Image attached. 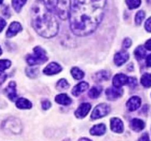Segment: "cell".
I'll use <instances>...</instances> for the list:
<instances>
[{
    "label": "cell",
    "instance_id": "cell-38",
    "mask_svg": "<svg viewBox=\"0 0 151 141\" xmlns=\"http://www.w3.org/2000/svg\"><path fill=\"white\" fill-rule=\"evenodd\" d=\"M6 77H7V75L4 73H3V71L0 73V85L4 82V80L6 79Z\"/></svg>",
    "mask_w": 151,
    "mask_h": 141
},
{
    "label": "cell",
    "instance_id": "cell-6",
    "mask_svg": "<svg viewBox=\"0 0 151 141\" xmlns=\"http://www.w3.org/2000/svg\"><path fill=\"white\" fill-rule=\"evenodd\" d=\"M123 93V90L120 88H109L106 90V95L107 96V98L111 101H114L117 98H120Z\"/></svg>",
    "mask_w": 151,
    "mask_h": 141
},
{
    "label": "cell",
    "instance_id": "cell-9",
    "mask_svg": "<svg viewBox=\"0 0 151 141\" xmlns=\"http://www.w3.org/2000/svg\"><path fill=\"white\" fill-rule=\"evenodd\" d=\"M62 70L61 66L57 63H51L44 69L43 72L44 74L47 75H54L56 73H60Z\"/></svg>",
    "mask_w": 151,
    "mask_h": 141
},
{
    "label": "cell",
    "instance_id": "cell-36",
    "mask_svg": "<svg viewBox=\"0 0 151 141\" xmlns=\"http://www.w3.org/2000/svg\"><path fill=\"white\" fill-rule=\"evenodd\" d=\"M139 141H150V137L147 133H144L141 136V137L139 139Z\"/></svg>",
    "mask_w": 151,
    "mask_h": 141
},
{
    "label": "cell",
    "instance_id": "cell-26",
    "mask_svg": "<svg viewBox=\"0 0 151 141\" xmlns=\"http://www.w3.org/2000/svg\"><path fill=\"white\" fill-rule=\"evenodd\" d=\"M71 73L75 79H81L84 77V72L77 67L73 68L71 70Z\"/></svg>",
    "mask_w": 151,
    "mask_h": 141
},
{
    "label": "cell",
    "instance_id": "cell-33",
    "mask_svg": "<svg viewBox=\"0 0 151 141\" xmlns=\"http://www.w3.org/2000/svg\"><path fill=\"white\" fill-rule=\"evenodd\" d=\"M128 86L131 87V88H134L137 85V79L134 77H129V82H128Z\"/></svg>",
    "mask_w": 151,
    "mask_h": 141
},
{
    "label": "cell",
    "instance_id": "cell-32",
    "mask_svg": "<svg viewBox=\"0 0 151 141\" xmlns=\"http://www.w3.org/2000/svg\"><path fill=\"white\" fill-rule=\"evenodd\" d=\"M131 44H132L131 40L130 38H125L123 41V43H122V47L124 48V49H127L131 46Z\"/></svg>",
    "mask_w": 151,
    "mask_h": 141
},
{
    "label": "cell",
    "instance_id": "cell-5",
    "mask_svg": "<svg viewBox=\"0 0 151 141\" xmlns=\"http://www.w3.org/2000/svg\"><path fill=\"white\" fill-rule=\"evenodd\" d=\"M110 112V107L106 104H98L93 110L91 115V118L92 120H97V119L101 118L107 115Z\"/></svg>",
    "mask_w": 151,
    "mask_h": 141
},
{
    "label": "cell",
    "instance_id": "cell-11",
    "mask_svg": "<svg viewBox=\"0 0 151 141\" xmlns=\"http://www.w3.org/2000/svg\"><path fill=\"white\" fill-rule=\"evenodd\" d=\"M111 129L116 133H122L124 130V125L122 120L117 118L111 119Z\"/></svg>",
    "mask_w": 151,
    "mask_h": 141
},
{
    "label": "cell",
    "instance_id": "cell-42",
    "mask_svg": "<svg viewBox=\"0 0 151 141\" xmlns=\"http://www.w3.org/2000/svg\"><path fill=\"white\" fill-rule=\"evenodd\" d=\"M1 53H2V51H1V47H0V55L1 54Z\"/></svg>",
    "mask_w": 151,
    "mask_h": 141
},
{
    "label": "cell",
    "instance_id": "cell-21",
    "mask_svg": "<svg viewBox=\"0 0 151 141\" xmlns=\"http://www.w3.org/2000/svg\"><path fill=\"white\" fill-rule=\"evenodd\" d=\"M102 88L100 86H94L88 91V96L91 98H97L102 93Z\"/></svg>",
    "mask_w": 151,
    "mask_h": 141
},
{
    "label": "cell",
    "instance_id": "cell-28",
    "mask_svg": "<svg viewBox=\"0 0 151 141\" xmlns=\"http://www.w3.org/2000/svg\"><path fill=\"white\" fill-rule=\"evenodd\" d=\"M56 88L58 90H63L69 88V84L65 79H61L58 82Z\"/></svg>",
    "mask_w": 151,
    "mask_h": 141
},
{
    "label": "cell",
    "instance_id": "cell-4",
    "mask_svg": "<svg viewBox=\"0 0 151 141\" xmlns=\"http://www.w3.org/2000/svg\"><path fill=\"white\" fill-rule=\"evenodd\" d=\"M33 51L34 54H29L27 57V62L29 66H32L43 64L47 61L48 58L46 55V51L44 48L40 46H36L34 48Z\"/></svg>",
    "mask_w": 151,
    "mask_h": 141
},
{
    "label": "cell",
    "instance_id": "cell-16",
    "mask_svg": "<svg viewBox=\"0 0 151 141\" xmlns=\"http://www.w3.org/2000/svg\"><path fill=\"white\" fill-rule=\"evenodd\" d=\"M5 126L8 128L9 130L12 131L14 133H19L21 132V123L18 120H8L7 123H6Z\"/></svg>",
    "mask_w": 151,
    "mask_h": 141
},
{
    "label": "cell",
    "instance_id": "cell-18",
    "mask_svg": "<svg viewBox=\"0 0 151 141\" xmlns=\"http://www.w3.org/2000/svg\"><path fill=\"white\" fill-rule=\"evenodd\" d=\"M145 126V123L142 120L139 118H134L131 122V127L135 132H140L142 129H144Z\"/></svg>",
    "mask_w": 151,
    "mask_h": 141
},
{
    "label": "cell",
    "instance_id": "cell-3",
    "mask_svg": "<svg viewBox=\"0 0 151 141\" xmlns=\"http://www.w3.org/2000/svg\"><path fill=\"white\" fill-rule=\"evenodd\" d=\"M46 7L62 20L69 17L71 0H43Z\"/></svg>",
    "mask_w": 151,
    "mask_h": 141
},
{
    "label": "cell",
    "instance_id": "cell-41",
    "mask_svg": "<svg viewBox=\"0 0 151 141\" xmlns=\"http://www.w3.org/2000/svg\"><path fill=\"white\" fill-rule=\"evenodd\" d=\"M78 141H91V140L88 139V138H86V137H82Z\"/></svg>",
    "mask_w": 151,
    "mask_h": 141
},
{
    "label": "cell",
    "instance_id": "cell-31",
    "mask_svg": "<svg viewBox=\"0 0 151 141\" xmlns=\"http://www.w3.org/2000/svg\"><path fill=\"white\" fill-rule=\"evenodd\" d=\"M27 75L29 77L34 78L38 75V70L37 68H30L29 69V70H27Z\"/></svg>",
    "mask_w": 151,
    "mask_h": 141
},
{
    "label": "cell",
    "instance_id": "cell-13",
    "mask_svg": "<svg viewBox=\"0 0 151 141\" xmlns=\"http://www.w3.org/2000/svg\"><path fill=\"white\" fill-rule=\"evenodd\" d=\"M22 26L19 22H13L10 25V26H9L8 29L7 31V33H6V35H7V38H11V37L15 36L18 32L22 31Z\"/></svg>",
    "mask_w": 151,
    "mask_h": 141
},
{
    "label": "cell",
    "instance_id": "cell-30",
    "mask_svg": "<svg viewBox=\"0 0 151 141\" xmlns=\"http://www.w3.org/2000/svg\"><path fill=\"white\" fill-rule=\"evenodd\" d=\"M11 65V62L8 60H0V72L4 71L6 69L9 68Z\"/></svg>",
    "mask_w": 151,
    "mask_h": 141
},
{
    "label": "cell",
    "instance_id": "cell-29",
    "mask_svg": "<svg viewBox=\"0 0 151 141\" xmlns=\"http://www.w3.org/2000/svg\"><path fill=\"white\" fill-rule=\"evenodd\" d=\"M145 17V13L143 10H139V12H137V13L136 14L135 16V22L137 25H140L142 24V22L144 20Z\"/></svg>",
    "mask_w": 151,
    "mask_h": 141
},
{
    "label": "cell",
    "instance_id": "cell-22",
    "mask_svg": "<svg viewBox=\"0 0 151 141\" xmlns=\"http://www.w3.org/2000/svg\"><path fill=\"white\" fill-rule=\"evenodd\" d=\"M134 54L138 60H142V59L145 58L146 56L145 47L144 48V46H138L134 51Z\"/></svg>",
    "mask_w": 151,
    "mask_h": 141
},
{
    "label": "cell",
    "instance_id": "cell-2",
    "mask_svg": "<svg viewBox=\"0 0 151 141\" xmlns=\"http://www.w3.org/2000/svg\"><path fill=\"white\" fill-rule=\"evenodd\" d=\"M31 21L34 29L44 38H52L58 32V22L54 13L46 7L43 0H37L32 5Z\"/></svg>",
    "mask_w": 151,
    "mask_h": 141
},
{
    "label": "cell",
    "instance_id": "cell-24",
    "mask_svg": "<svg viewBox=\"0 0 151 141\" xmlns=\"http://www.w3.org/2000/svg\"><path fill=\"white\" fill-rule=\"evenodd\" d=\"M141 84L145 88L151 87V73H146L142 75L141 78Z\"/></svg>",
    "mask_w": 151,
    "mask_h": 141
},
{
    "label": "cell",
    "instance_id": "cell-17",
    "mask_svg": "<svg viewBox=\"0 0 151 141\" xmlns=\"http://www.w3.org/2000/svg\"><path fill=\"white\" fill-rule=\"evenodd\" d=\"M106 127L103 123L95 125L90 129V134L95 136H100L106 133Z\"/></svg>",
    "mask_w": 151,
    "mask_h": 141
},
{
    "label": "cell",
    "instance_id": "cell-14",
    "mask_svg": "<svg viewBox=\"0 0 151 141\" xmlns=\"http://www.w3.org/2000/svg\"><path fill=\"white\" fill-rule=\"evenodd\" d=\"M16 85L14 82H10L7 85V88L5 89L6 93L7 96L11 101H14L17 98V93H16Z\"/></svg>",
    "mask_w": 151,
    "mask_h": 141
},
{
    "label": "cell",
    "instance_id": "cell-8",
    "mask_svg": "<svg viewBox=\"0 0 151 141\" xmlns=\"http://www.w3.org/2000/svg\"><path fill=\"white\" fill-rule=\"evenodd\" d=\"M91 107V104L88 103H83L79 106L78 110L75 111V116L78 118H83L89 113Z\"/></svg>",
    "mask_w": 151,
    "mask_h": 141
},
{
    "label": "cell",
    "instance_id": "cell-39",
    "mask_svg": "<svg viewBox=\"0 0 151 141\" xmlns=\"http://www.w3.org/2000/svg\"><path fill=\"white\" fill-rule=\"evenodd\" d=\"M145 47L146 49L149 50V51H151V38L146 42L145 45Z\"/></svg>",
    "mask_w": 151,
    "mask_h": 141
},
{
    "label": "cell",
    "instance_id": "cell-34",
    "mask_svg": "<svg viewBox=\"0 0 151 141\" xmlns=\"http://www.w3.org/2000/svg\"><path fill=\"white\" fill-rule=\"evenodd\" d=\"M41 106H42V108L44 110H48L50 107H51V103L49 100H44L41 103Z\"/></svg>",
    "mask_w": 151,
    "mask_h": 141
},
{
    "label": "cell",
    "instance_id": "cell-7",
    "mask_svg": "<svg viewBox=\"0 0 151 141\" xmlns=\"http://www.w3.org/2000/svg\"><path fill=\"white\" fill-rule=\"evenodd\" d=\"M129 82V77L123 73H118L113 78V85L115 88H120L125 85H128Z\"/></svg>",
    "mask_w": 151,
    "mask_h": 141
},
{
    "label": "cell",
    "instance_id": "cell-43",
    "mask_svg": "<svg viewBox=\"0 0 151 141\" xmlns=\"http://www.w3.org/2000/svg\"><path fill=\"white\" fill-rule=\"evenodd\" d=\"M2 1H3V0H0V4H1V3H2Z\"/></svg>",
    "mask_w": 151,
    "mask_h": 141
},
{
    "label": "cell",
    "instance_id": "cell-35",
    "mask_svg": "<svg viewBox=\"0 0 151 141\" xmlns=\"http://www.w3.org/2000/svg\"><path fill=\"white\" fill-rule=\"evenodd\" d=\"M145 27V29L147 32H151V17L149 18V19L146 21Z\"/></svg>",
    "mask_w": 151,
    "mask_h": 141
},
{
    "label": "cell",
    "instance_id": "cell-19",
    "mask_svg": "<svg viewBox=\"0 0 151 141\" xmlns=\"http://www.w3.org/2000/svg\"><path fill=\"white\" fill-rule=\"evenodd\" d=\"M16 105L19 109H30L32 107V104L29 100L24 98H20L16 101Z\"/></svg>",
    "mask_w": 151,
    "mask_h": 141
},
{
    "label": "cell",
    "instance_id": "cell-37",
    "mask_svg": "<svg viewBox=\"0 0 151 141\" xmlns=\"http://www.w3.org/2000/svg\"><path fill=\"white\" fill-rule=\"evenodd\" d=\"M5 25H6V21L2 19V18L0 17V32L2 31V29H4Z\"/></svg>",
    "mask_w": 151,
    "mask_h": 141
},
{
    "label": "cell",
    "instance_id": "cell-25",
    "mask_svg": "<svg viewBox=\"0 0 151 141\" xmlns=\"http://www.w3.org/2000/svg\"><path fill=\"white\" fill-rule=\"evenodd\" d=\"M27 0H12V5L16 12H20L22 7L25 4Z\"/></svg>",
    "mask_w": 151,
    "mask_h": 141
},
{
    "label": "cell",
    "instance_id": "cell-1",
    "mask_svg": "<svg viewBox=\"0 0 151 141\" xmlns=\"http://www.w3.org/2000/svg\"><path fill=\"white\" fill-rule=\"evenodd\" d=\"M106 0H74L69 24L72 32L86 36L97 28L104 16Z\"/></svg>",
    "mask_w": 151,
    "mask_h": 141
},
{
    "label": "cell",
    "instance_id": "cell-12",
    "mask_svg": "<svg viewBox=\"0 0 151 141\" xmlns=\"http://www.w3.org/2000/svg\"><path fill=\"white\" fill-rule=\"evenodd\" d=\"M129 59V54L125 51H119L114 56V63L117 66H121Z\"/></svg>",
    "mask_w": 151,
    "mask_h": 141
},
{
    "label": "cell",
    "instance_id": "cell-20",
    "mask_svg": "<svg viewBox=\"0 0 151 141\" xmlns=\"http://www.w3.org/2000/svg\"><path fill=\"white\" fill-rule=\"evenodd\" d=\"M55 101L62 105H69L72 103V99L66 94L62 93L55 97Z\"/></svg>",
    "mask_w": 151,
    "mask_h": 141
},
{
    "label": "cell",
    "instance_id": "cell-23",
    "mask_svg": "<svg viewBox=\"0 0 151 141\" xmlns=\"http://www.w3.org/2000/svg\"><path fill=\"white\" fill-rule=\"evenodd\" d=\"M110 74L108 71L106 70H101L95 74V79L97 82H102V81H106L109 79Z\"/></svg>",
    "mask_w": 151,
    "mask_h": 141
},
{
    "label": "cell",
    "instance_id": "cell-15",
    "mask_svg": "<svg viewBox=\"0 0 151 141\" xmlns=\"http://www.w3.org/2000/svg\"><path fill=\"white\" fill-rule=\"evenodd\" d=\"M88 88V84L86 82H82L78 83V85H75L74 88L72 89V93L75 96H78L81 93H83L84 91L86 90Z\"/></svg>",
    "mask_w": 151,
    "mask_h": 141
},
{
    "label": "cell",
    "instance_id": "cell-40",
    "mask_svg": "<svg viewBox=\"0 0 151 141\" xmlns=\"http://www.w3.org/2000/svg\"><path fill=\"white\" fill-rule=\"evenodd\" d=\"M146 65L148 67H151V54H149L146 58Z\"/></svg>",
    "mask_w": 151,
    "mask_h": 141
},
{
    "label": "cell",
    "instance_id": "cell-10",
    "mask_svg": "<svg viewBox=\"0 0 151 141\" xmlns=\"http://www.w3.org/2000/svg\"><path fill=\"white\" fill-rule=\"evenodd\" d=\"M142 100L139 96H133L130 98L127 102L126 106L128 107V110L131 112L135 111L139 108L141 105Z\"/></svg>",
    "mask_w": 151,
    "mask_h": 141
},
{
    "label": "cell",
    "instance_id": "cell-27",
    "mask_svg": "<svg viewBox=\"0 0 151 141\" xmlns=\"http://www.w3.org/2000/svg\"><path fill=\"white\" fill-rule=\"evenodd\" d=\"M127 5L130 10L137 8L140 6L142 2V0H125Z\"/></svg>",
    "mask_w": 151,
    "mask_h": 141
}]
</instances>
